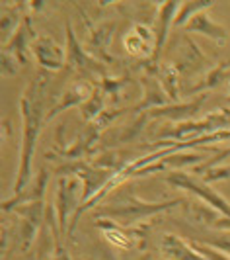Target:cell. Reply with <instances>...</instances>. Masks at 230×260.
<instances>
[{
	"mask_svg": "<svg viewBox=\"0 0 230 260\" xmlns=\"http://www.w3.org/2000/svg\"><path fill=\"white\" fill-rule=\"evenodd\" d=\"M217 2L215 0H195V2H181L178 14H176V20H174V27H183L189 20H191L195 14L205 12L207 8L215 6Z\"/></svg>",
	"mask_w": 230,
	"mask_h": 260,
	"instance_id": "obj_22",
	"label": "cell"
},
{
	"mask_svg": "<svg viewBox=\"0 0 230 260\" xmlns=\"http://www.w3.org/2000/svg\"><path fill=\"white\" fill-rule=\"evenodd\" d=\"M129 84V78L127 77H121V78H109L105 77L100 80V88L103 90V94H111V96H117L121 88H125Z\"/></svg>",
	"mask_w": 230,
	"mask_h": 260,
	"instance_id": "obj_26",
	"label": "cell"
},
{
	"mask_svg": "<svg viewBox=\"0 0 230 260\" xmlns=\"http://www.w3.org/2000/svg\"><path fill=\"white\" fill-rule=\"evenodd\" d=\"M82 180L78 176H61L57 184V196H55V209H57V219L61 227L63 239L68 235V219L74 217L80 204H82Z\"/></svg>",
	"mask_w": 230,
	"mask_h": 260,
	"instance_id": "obj_4",
	"label": "cell"
},
{
	"mask_svg": "<svg viewBox=\"0 0 230 260\" xmlns=\"http://www.w3.org/2000/svg\"><path fill=\"white\" fill-rule=\"evenodd\" d=\"M183 29L187 31V34H201L205 38L213 39L217 45H224L226 41H228V29L226 27H222L220 24H217L211 16L207 12H199L195 14L191 20L183 26Z\"/></svg>",
	"mask_w": 230,
	"mask_h": 260,
	"instance_id": "obj_16",
	"label": "cell"
},
{
	"mask_svg": "<svg viewBox=\"0 0 230 260\" xmlns=\"http://www.w3.org/2000/svg\"><path fill=\"white\" fill-rule=\"evenodd\" d=\"M230 156V147L228 149H222L220 153H217V155L213 156V158H207L205 162H201V165H197V167H193V174H197V176H201L205 170L213 169V167H217L220 160H224V158H228Z\"/></svg>",
	"mask_w": 230,
	"mask_h": 260,
	"instance_id": "obj_28",
	"label": "cell"
},
{
	"mask_svg": "<svg viewBox=\"0 0 230 260\" xmlns=\"http://www.w3.org/2000/svg\"><path fill=\"white\" fill-rule=\"evenodd\" d=\"M158 80L162 84L164 92L168 94L170 100H178V86H179V71L176 65H170V63H160L158 67Z\"/></svg>",
	"mask_w": 230,
	"mask_h": 260,
	"instance_id": "obj_21",
	"label": "cell"
},
{
	"mask_svg": "<svg viewBox=\"0 0 230 260\" xmlns=\"http://www.w3.org/2000/svg\"><path fill=\"white\" fill-rule=\"evenodd\" d=\"M178 4L174 0H168L162 2L160 8H158V18H156V47H154V55L150 57L154 65H160V55L164 49V43L168 39V31L170 27L174 26V20H176V14H178Z\"/></svg>",
	"mask_w": 230,
	"mask_h": 260,
	"instance_id": "obj_14",
	"label": "cell"
},
{
	"mask_svg": "<svg viewBox=\"0 0 230 260\" xmlns=\"http://www.w3.org/2000/svg\"><path fill=\"white\" fill-rule=\"evenodd\" d=\"M141 84H142V88H144L142 100L137 106L129 108V112H150V110H156V108L172 104V100L168 98V94L164 92L162 84L158 82L156 75L146 73V75L141 78Z\"/></svg>",
	"mask_w": 230,
	"mask_h": 260,
	"instance_id": "obj_13",
	"label": "cell"
},
{
	"mask_svg": "<svg viewBox=\"0 0 230 260\" xmlns=\"http://www.w3.org/2000/svg\"><path fill=\"white\" fill-rule=\"evenodd\" d=\"M160 250H162L164 258L168 260H207L203 254H199L191 247V243L183 241L181 237H178V235L174 233L162 235V239H160Z\"/></svg>",
	"mask_w": 230,
	"mask_h": 260,
	"instance_id": "obj_18",
	"label": "cell"
},
{
	"mask_svg": "<svg viewBox=\"0 0 230 260\" xmlns=\"http://www.w3.org/2000/svg\"><path fill=\"white\" fill-rule=\"evenodd\" d=\"M43 260H70V254H68L66 248H57L55 254H51V256H47V258Z\"/></svg>",
	"mask_w": 230,
	"mask_h": 260,
	"instance_id": "obj_31",
	"label": "cell"
},
{
	"mask_svg": "<svg viewBox=\"0 0 230 260\" xmlns=\"http://www.w3.org/2000/svg\"><path fill=\"white\" fill-rule=\"evenodd\" d=\"M20 20H22V8L20 6H10V4L2 6V39H4V45H6V39L10 41L14 34L18 31V27L22 24Z\"/></svg>",
	"mask_w": 230,
	"mask_h": 260,
	"instance_id": "obj_23",
	"label": "cell"
},
{
	"mask_svg": "<svg viewBox=\"0 0 230 260\" xmlns=\"http://www.w3.org/2000/svg\"><path fill=\"white\" fill-rule=\"evenodd\" d=\"M199 243L217 248V250L230 256V237H211V239H205V241H199Z\"/></svg>",
	"mask_w": 230,
	"mask_h": 260,
	"instance_id": "obj_30",
	"label": "cell"
},
{
	"mask_svg": "<svg viewBox=\"0 0 230 260\" xmlns=\"http://www.w3.org/2000/svg\"><path fill=\"white\" fill-rule=\"evenodd\" d=\"M209 94H199L195 96L191 102H172L168 106H162V108H156V110H150L146 112L148 114V119H160V117H166V119H172L176 123H183V121H191L193 117L199 114L201 106L205 104Z\"/></svg>",
	"mask_w": 230,
	"mask_h": 260,
	"instance_id": "obj_9",
	"label": "cell"
},
{
	"mask_svg": "<svg viewBox=\"0 0 230 260\" xmlns=\"http://www.w3.org/2000/svg\"><path fill=\"white\" fill-rule=\"evenodd\" d=\"M164 260H168V258H164Z\"/></svg>",
	"mask_w": 230,
	"mask_h": 260,
	"instance_id": "obj_35",
	"label": "cell"
},
{
	"mask_svg": "<svg viewBox=\"0 0 230 260\" xmlns=\"http://www.w3.org/2000/svg\"><path fill=\"white\" fill-rule=\"evenodd\" d=\"M31 53L43 71H61L66 63V49L47 36H39L31 43Z\"/></svg>",
	"mask_w": 230,
	"mask_h": 260,
	"instance_id": "obj_8",
	"label": "cell"
},
{
	"mask_svg": "<svg viewBox=\"0 0 230 260\" xmlns=\"http://www.w3.org/2000/svg\"><path fill=\"white\" fill-rule=\"evenodd\" d=\"M94 90H96V82H90V80H76V82H72V84H70V86L61 94L59 102L49 108V112H47V119H45V121L49 123L53 117L59 116L61 112L68 110V108L82 106L86 100H88L90 96L94 94Z\"/></svg>",
	"mask_w": 230,
	"mask_h": 260,
	"instance_id": "obj_10",
	"label": "cell"
},
{
	"mask_svg": "<svg viewBox=\"0 0 230 260\" xmlns=\"http://www.w3.org/2000/svg\"><path fill=\"white\" fill-rule=\"evenodd\" d=\"M27 4H29V8H31V10H41L47 2H27Z\"/></svg>",
	"mask_w": 230,
	"mask_h": 260,
	"instance_id": "obj_32",
	"label": "cell"
},
{
	"mask_svg": "<svg viewBox=\"0 0 230 260\" xmlns=\"http://www.w3.org/2000/svg\"><path fill=\"white\" fill-rule=\"evenodd\" d=\"M191 247L199 252V254H203L207 260H230L228 254H224V252H220L217 248L209 247V245H203V243H199V241H193Z\"/></svg>",
	"mask_w": 230,
	"mask_h": 260,
	"instance_id": "obj_27",
	"label": "cell"
},
{
	"mask_svg": "<svg viewBox=\"0 0 230 260\" xmlns=\"http://www.w3.org/2000/svg\"><path fill=\"white\" fill-rule=\"evenodd\" d=\"M49 86V75L39 73L31 78L26 92L20 98V116H22V139H20V165L14 178L12 196L22 194L31 182V160L35 153V145L41 135V127L47 123V112H45V90Z\"/></svg>",
	"mask_w": 230,
	"mask_h": 260,
	"instance_id": "obj_1",
	"label": "cell"
},
{
	"mask_svg": "<svg viewBox=\"0 0 230 260\" xmlns=\"http://www.w3.org/2000/svg\"><path fill=\"white\" fill-rule=\"evenodd\" d=\"M164 180H166L170 186H174V188L187 190L189 194L197 196V198H199L201 202H205L207 206L215 208L217 211H220L222 215H226V217L230 219V202L228 200L222 198L218 192H215L211 186L203 184L197 176L187 174V172H183V170H174V172H168L166 176H164Z\"/></svg>",
	"mask_w": 230,
	"mask_h": 260,
	"instance_id": "obj_5",
	"label": "cell"
},
{
	"mask_svg": "<svg viewBox=\"0 0 230 260\" xmlns=\"http://www.w3.org/2000/svg\"><path fill=\"white\" fill-rule=\"evenodd\" d=\"M22 260H35V256H33V252H27V254Z\"/></svg>",
	"mask_w": 230,
	"mask_h": 260,
	"instance_id": "obj_33",
	"label": "cell"
},
{
	"mask_svg": "<svg viewBox=\"0 0 230 260\" xmlns=\"http://www.w3.org/2000/svg\"><path fill=\"white\" fill-rule=\"evenodd\" d=\"M47 180H49V170L41 169L37 176L29 182V186H27L22 194L12 196L10 200H4V202H2V209H4V211H14V209L20 208V206H24V204L35 202V200H45Z\"/></svg>",
	"mask_w": 230,
	"mask_h": 260,
	"instance_id": "obj_17",
	"label": "cell"
},
{
	"mask_svg": "<svg viewBox=\"0 0 230 260\" xmlns=\"http://www.w3.org/2000/svg\"><path fill=\"white\" fill-rule=\"evenodd\" d=\"M64 36H66V63L68 65L78 73H82L90 82H92V77H107L105 63L100 61L96 55H90L86 49H82V45L76 39V34H74V27L68 20L64 24Z\"/></svg>",
	"mask_w": 230,
	"mask_h": 260,
	"instance_id": "obj_6",
	"label": "cell"
},
{
	"mask_svg": "<svg viewBox=\"0 0 230 260\" xmlns=\"http://www.w3.org/2000/svg\"><path fill=\"white\" fill-rule=\"evenodd\" d=\"M96 227L102 231L109 245L121 248V250H133V248L141 250L144 247V239H146V231H148L146 225L123 227L111 219H96Z\"/></svg>",
	"mask_w": 230,
	"mask_h": 260,
	"instance_id": "obj_7",
	"label": "cell"
},
{
	"mask_svg": "<svg viewBox=\"0 0 230 260\" xmlns=\"http://www.w3.org/2000/svg\"><path fill=\"white\" fill-rule=\"evenodd\" d=\"M185 213L191 217L195 223L215 229V231H230V219L226 215H222L220 211H217L215 208L207 206L205 202L199 204H185Z\"/></svg>",
	"mask_w": 230,
	"mask_h": 260,
	"instance_id": "obj_15",
	"label": "cell"
},
{
	"mask_svg": "<svg viewBox=\"0 0 230 260\" xmlns=\"http://www.w3.org/2000/svg\"><path fill=\"white\" fill-rule=\"evenodd\" d=\"M199 180L207 186H211V184L215 182H220V180H230V165H217V167H213V169L205 170L203 174L199 176Z\"/></svg>",
	"mask_w": 230,
	"mask_h": 260,
	"instance_id": "obj_25",
	"label": "cell"
},
{
	"mask_svg": "<svg viewBox=\"0 0 230 260\" xmlns=\"http://www.w3.org/2000/svg\"><path fill=\"white\" fill-rule=\"evenodd\" d=\"M228 104H230V92H228Z\"/></svg>",
	"mask_w": 230,
	"mask_h": 260,
	"instance_id": "obj_34",
	"label": "cell"
},
{
	"mask_svg": "<svg viewBox=\"0 0 230 260\" xmlns=\"http://www.w3.org/2000/svg\"><path fill=\"white\" fill-rule=\"evenodd\" d=\"M103 98H105V94H103V90L100 88V84H96V90H94V94L90 96L84 104L80 106L82 119H84L86 123H90L92 119H96V117L103 112Z\"/></svg>",
	"mask_w": 230,
	"mask_h": 260,
	"instance_id": "obj_24",
	"label": "cell"
},
{
	"mask_svg": "<svg viewBox=\"0 0 230 260\" xmlns=\"http://www.w3.org/2000/svg\"><path fill=\"white\" fill-rule=\"evenodd\" d=\"M88 41L90 45H92V49L96 51V57L100 59V61H107V63H111L113 59L107 55V45H109V41H111V34H113L115 29V22H103V24H98V26H94V24H90L88 22Z\"/></svg>",
	"mask_w": 230,
	"mask_h": 260,
	"instance_id": "obj_19",
	"label": "cell"
},
{
	"mask_svg": "<svg viewBox=\"0 0 230 260\" xmlns=\"http://www.w3.org/2000/svg\"><path fill=\"white\" fill-rule=\"evenodd\" d=\"M220 129H230V110L222 108L217 112H211L203 119H191V121H183V123H176L170 125L164 131H160V139L162 141H187L199 135H207V133H215Z\"/></svg>",
	"mask_w": 230,
	"mask_h": 260,
	"instance_id": "obj_3",
	"label": "cell"
},
{
	"mask_svg": "<svg viewBox=\"0 0 230 260\" xmlns=\"http://www.w3.org/2000/svg\"><path fill=\"white\" fill-rule=\"evenodd\" d=\"M37 31L33 29V22H31V16H24L22 24L18 27V31L12 36V39L2 45V51L12 53L14 57L20 61V65H26L27 63V51H31V43L37 39Z\"/></svg>",
	"mask_w": 230,
	"mask_h": 260,
	"instance_id": "obj_12",
	"label": "cell"
},
{
	"mask_svg": "<svg viewBox=\"0 0 230 260\" xmlns=\"http://www.w3.org/2000/svg\"><path fill=\"white\" fill-rule=\"evenodd\" d=\"M123 47L129 55L135 57H152L154 47H156V31H152L148 26H144L141 22H135L131 26L125 39H123Z\"/></svg>",
	"mask_w": 230,
	"mask_h": 260,
	"instance_id": "obj_11",
	"label": "cell"
},
{
	"mask_svg": "<svg viewBox=\"0 0 230 260\" xmlns=\"http://www.w3.org/2000/svg\"><path fill=\"white\" fill-rule=\"evenodd\" d=\"M18 67H20V61L14 57L12 53L2 51V75H6V77L16 75L18 73Z\"/></svg>",
	"mask_w": 230,
	"mask_h": 260,
	"instance_id": "obj_29",
	"label": "cell"
},
{
	"mask_svg": "<svg viewBox=\"0 0 230 260\" xmlns=\"http://www.w3.org/2000/svg\"><path fill=\"white\" fill-rule=\"evenodd\" d=\"M230 78V61H224V63H218L217 67H213L207 75H205L197 84H193L189 90H185V96H191V94H207L209 90L220 86L224 80Z\"/></svg>",
	"mask_w": 230,
	"mask_h": 260,
	"instance_id": "obj_20",
	"label": "cell"
},
{
	"mask_svg": "<svg viewBox=\"0 0 230 260\" xmlns=\"http://www.w3.org/2000/svg\"><path fill=\"white\" fill-rule=\"evenodd\" d=\"M178 206H185V200H168V202H144L133 190H123L119 188L117 194H111L105 198L100 206H96L94 215L96 219H111V221L119 223L123 227H135V223L146 219V217H154L166 209L178 208Z\"/></svg>",
	"mask_w": 230,
	"mask_h": 260,
	"instance_id": "obj_2",
	"label": "cell"
}]
</instances>
